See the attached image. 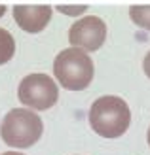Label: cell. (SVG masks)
Here are the masks:
<instances>
[{"label":"cell","instance_id":"cell-1","mask_svg":"<svg viewBox=\"0 0 150 155\" xmlns=\"http://www.w3.org/2000/svg\"><path fill=\"white\" fill-rule=\"evenodd\" d=\"M131 112L125 100L114 95L93 100L89 108V125L103 138H118L129 129Z\"/></svg>","mask_w":150,"mask_h":155},{"label":"cell","instance_id":"cell-2","mask_svg":"<svg viewBox=\"0 0 150 155\" xmlns=\"http://www.w3.org/2000/svg\"><path fill=\"white\" fill-rule=\"evenodd\" d=\"M42 130L44 123L40 115H36L29 108H13L4 115L0 125V136L10 148L25 150L40 140Z\"/></svg>","mask_w":150,"mask_h":155},{"label":"cell","instance_id":"cell-3","mask_svg":"<svg viewBox=\"0 0 150 155\" xmlns=\"http://www.w3.org/2000/svg\"><path fill=\"white\" fill-rule=\"evenodd\" d=\"M53 74L57 81L68 91H84L93 80L95 68L85 51L78 48L63 49L53 61Z\"/></svg>","mask_w":150,"mask_h":155},{"label":"cell","instance_id":"cell-4","mask_svg":"<svg viewBox=\"0 0 150 155\" xmlns=\"http://www.w3.org/2000/svg\"><path fill=\"white\" fill-rule=\"evenodd\" d=\"M59 98V87L46 74H29L19 83V100L30 110H48Z\"/></svg>","mask_w":150,"mask_h":155},{"label":"cell","instance_id":"cell-5","mask_svg":"<svg viewBox=\"0 0 150 155\" xmlns=\"http://www.w3.org/2000/svg\"><path fill=\"white\" fill-rule=\"evenodd\" d=\"M106 40V25L97 15L76 21L68 30V42L82 51H97Z\"/></svg>","mask_w":150,"mask_h":155},{"label":"cell","instance_id":"cell-6","mask_svg":"<svg viewBox=\"0 0 150 155\" xmlns=\"http://www.w3.org/2000/svg\"><path fill=\"white\" fill-rule=\"evenodd\" d=\"M51 6L40 4V6H30V4H17L13 6V19L25 32H40L48 27L51 19Z\"/></svg>","mask_w":150,"mask_h":155},{"label":"cell","instance_id":"cell-7","mask_svg":"<svg viewBox=\"0 0 150 155\" xmlns=\"http://www.w3.org/2000/svg\"><path fill=\"white\" fill-rule=\"evenodd\" d=\"M15 53V40L6 28H0V64H6L12 61Z\"/></svg>","mask_w":150,"mask_h":155},{"label":"cell","instance_id":"cell-8","mask_svg":"<svg viewBox=\"0 0 150 155\" xmlns=\"http://www.w3.org/2000/svg\"><path fill=\"white\" fill-rule=\"evenodd\" d=\"M129 17L141 28L150 30V6H131L129 8Z\"/></svg>","mask_w":150,"mask_h":155},{"label":"cell","instance_id":"cell-9","mask_svg":"<svg viewBox=\"0 0 150 155\" xmlns=\"http://www.w3.org/2000/svg\"><path fill=\"white\" fill-rule=\"evenodd\" d=\"M57 10L61 12V13H65V15H80V13H84L85 10H88V6L85 4H80V6H57Z\"/></svg>","mask_w":150,"mask_h":155},{"label":"cell","instance_id":"cell-10","mask_svg":"<svg viewBox=\"0 0 150 155\" xmlns=\"http://www.w3.org/2000/svg\"><path fill=\"white\" fill-rule=\"evenodd\" d=\"M143 68H145V74L150 78V51L146 53V57H145V63H143Z\"/></svg>","mask_w":150,"mask_h":155},{"label":"cell","instance_id":"cell-11","mask_svg":"<svg viewBox=\"0 0 150 155\" xmlns=\"http://www.w3.org/2000/svg\"><path fill=\"white\" fill-rule=\"evenodd\" d=\"M4 13H6V6H4V4H0V17H2Z\"/></svg>","mask_w":150,"mask_h":155},{"label":"cell","instance_id":"cell-12","mask_svg":"<svg viewBox=\"0 0 150 155\" xmlns=\"http://www.w3.org/2000/svg\"><path fill=\"white\" fill-rule=\"evenodd\" d=\"M2 155H23V153H17V151H6V153H2Z\"/></svg>","mask_w":150,"mask_h":155},{"label":"cell","instance_id":"cell-13","mask_svg":"<svg viewBox=\"0 0 150 155\" xmlns=\"http://www.w3.org/2000/svg\"><path fill=\"white\" fill-rule=\"evenodd\" d=\"M146 140H148V146H150V127H148V134H146Z\"/></svg>","mask_w":150,"mask_h":155}]
</instances>
